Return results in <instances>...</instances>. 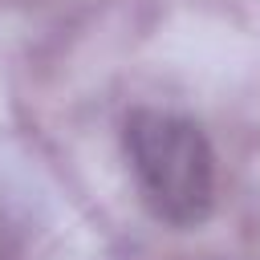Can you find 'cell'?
<instances>
[{
	"instance_id": "cell-1",
	"label": "cell",
	"mask_w": 260,
	"mask_h": 260,
	"mask_svg": "<svg viewBox=\"0 0 260 260\" xmlns=\"http://www.w3.org/2000/svg\"><path fill=\"white\" fill-rule=\"evenodd\" d=\"M126 154L150 211L175 228H195L215 203V158L191 118L167 110H134L126 122Z\"/></svg>"
}]
</instances>
